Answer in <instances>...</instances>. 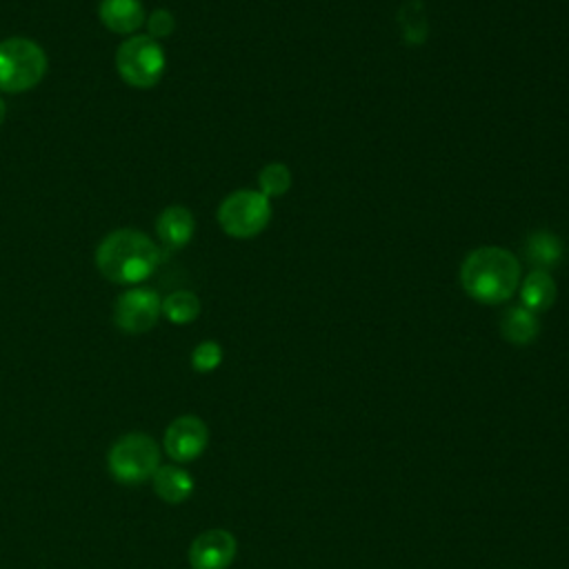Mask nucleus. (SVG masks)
<instances>
[{"label":"nucleus","mask_w":569,"mask_h":569,"mask_svg":"<svg viewBox=\"0 0 569 569\" xmlns=\"http://www.w3.org/2000/svg\"><path fill=\"white\" fill-rule=\"evenodd\" d=\"M160 264L158 244L136 229H116L96 249L98 271L116 284H140Z\"/></svg>","instance_id":"1"},{"label":"nucleus","mask_w":569,"mask_h":569,"mask_svg":"<svg viewBox=\"0 0 569 569\" xmlns=\"http://www.w3.org/2000/svg\"><path fill=\"white\" fill-rule=\"evenodd\" d=\"M460 284L482 305H500L520 287V260L502 247H478L462 260Z\"/></svg>","instance_id":"2"},{"label":"nucleus","mask_w":569,"mask_h":569,"mask_svg":"<svg viewBox=\"0 0 569 569\" xmlns=\"http://www.w3.org/2000/svg\"><path fill=\"white\" fill-rule=\"evenodd\" d=\"M47 73V53L29 38L0 42V91L22 93L33 89Z\"/></svg>","instance_id":"3"},{"label":"nucleus","mask_w":569,"mask_h":569,"mask_svg":"<svg viewBox=\"0 0 569 569\" xmlns=\"http://www.w3.org/2000/svg\"><path fill=\"white\" fill-rule=\"evenodd\" d=\"M107 465L118 482L140 485L160 467V449L147 433H127L111 445Z\"/></svg>","instance_id":"4"},{"label":"nucleus","mask_w":569,"mask_h":569,"mask_svg":"<svg viewBox=\"0 0 569 569\" xmlns=\"http://www.w3.org/2000/svg\"><path fill=\"white\" fill-rule=\"evenodd\" d=\"M271 220V202L256 189H240L229 193L218 207L220 229L238 240L258 236Z\"/></svg>","instance_id":"5"},{"label":"nucleus","mask_w":569,"mask_h":569,"mask_svg":"<svg viewBox=\"0 0 569 569\" xmlns=\"http://www.w3.org/2000/svg\"><path fill=\"white\" fill-rule=\"evenodd\" d=\"M116 69L120 78L136 87L149 89L164 73V51L151 36H131L116 51Z\"/></svg>","instance_id":"6"},{"label":"nucleus","mask_w":569,"mask_h":569,"mask_svg":"<svg viewBox=\"0 0 569 569\" xmlns=\"http://www.w3.org/2000/svg\"><path fill=\"white\" fill-rule=\"evenodd\" d=\"M162 313V300L156 289L133 287L116 298L113 305V322L118 329L127 333H144L149 331Z\"/></svg>","instance_id":"7"},{"label":"nucleus","mask_w":569,"mask_h":569,"mask_svg":"<svg viewBox=\"0 0 569 569\" xmlns=\"http://www.w3.org/2000/svg\"><path fill=\"white\" fill-rule=\"evenodd\" d=\"M209 442L207 425L196 416L176 418L164 431V451L173 462L196 460Z\"/></svg>","instance_id":"8"},{"label":"nucleus","mask_w":569,"mask_h":569,"mask_svg":"<svg viewBox=\"0 0 569 569\" xmlns=\"http://www.w3.org/2000/svg\"><path fill=\"white\" fill-rule=\"evenodd\" d=\"M236 558V538L227 529H209L189 547L191 569H227Z\"/></svg>","instance_id":"9"},{"label":"nucleus","mask_w":569,"mask_h":569,"mask_svg":"<svg viewBox=\"0 0 569 569\" xmlns=\"http://www.w3.org/2000/svg\"><path fill=\"white\" fill-rule=\"evenodd\" d=\"M196 231L193 213L182 204H169L156 220V233L167 249H182Z\"/></svg>","instance_id":"10"},{"label":"nucleus","mask_w":569,"mask_h":569,"mask_svg":"<svg viewBox=\"0 0 569 569\" xmlns=\"http://www.w3.org/2000/svg\"><path fill=\"white\" fill-rule=\"evenodd\" d=\"M98 16L109 31L122 36L136 33L147 20L140 0H100Z\"/></svg>","instance_id":"11"},{"label":"nucleus","mask_w":569,"mask_h":569,"mask_svg":"<svg viewBox=\"0 0 569 569\" xmlns=\"http://www.w3.org/2000/svg\"><path fill=\"white\" fill-rule=\"evenodd\" d=\"M151 482H153V491L158 493V498H162L164 502H171V505L184 502L193 491L191 473L178 465H160L156 469V473L151 476Z\"/></svg>","instance_id":"12"},{"label":"nucleus","mask_w":569,"mask_h":569,"mask_svg":"<svg viewBox=\"0 0 569 569\" xmlns=\"http://www.w3.org/2000/svg\"><path fill=\"white\" fill-rule=\"evenodd\" d=\"M520 302L525 309L533 313L547 311L556 302V282L547 271L533 269L520 282Z\"/></svg>","instance_id":"13"},{"label":"nucleus","mask_w":569,"mask_h":569,"mask_svg":"<svg viewBox=\"0 0 569 569\" xmlns=\"http://www.w3.org/2000/svg\"><path fill=\"white\" fill-rule=\"evenodd\" d=\"M538 331H540V325L536 313L525 309L522 305L507 309L500 318V333L511 345H518V347L529 345L536 340Z\"/></svg>","instance_id":"14"},{"label":"nucleus","mask_w":569,"mask_h":569,"mask_svg":"<svg viewBox=\"0 0 569 569\" xmlns=\"http://www.w3.org/2000/svg\"><path fill=\"white\" fill-rule=\"evenodd\" d=\"M525 258L533 269L547 271L562 258V242L551 231H533L525 242Z\"/></svg>","instance_id":"15"},{"label":"nucleus","mask_w":569,"mask_h":569,"mask_svg":"<svg viewBox=\"0 0 569 569\" xmlns=\"http://www.w3.org/2000/svg\"><path fill=\"white\" fill-rule=\"evenodd\" d=\"M200 313V300L193 291L180 289L162 298V316L173 325H187Z\"/></svg>","instance_id":"16"},{"label":"nucleus","mask_w":569,"mask_h":569,"mask_svg":"<svg viewBox=\"0 0 569 569\" xmlns=\"http://www.w3.org/2000/svg\"><path fill=\"white\" fill-rule=\"evenodd\" d=\"M258 184H260L258 191L264 193L267 198L282 196L291 187V171L284 162H269L258 173Z\"/></svg>","instance_id":"17"},{"label":"nucleus","mask_w":569,"mask_h":569,"mask_svg":"<svg viewBox=\"0 0 569 569\" xmlns=\"http://www.w3.org/2000/svg\"><path fill=\"white\" fill-rule=\"evenodd\" d=\"M222 362V349L218 342L213 340H204L200 342L193 351H191V367L200 373H209L213 371L218 365Z\"/></svg>","instance_id":"18"},{"label":"nucleus","mask_w":569,"mask_h":569,"mask_svg":"<svg viewBox=\"0 0 569 569\" xmlns=\"http://www.w3.org/2000/svg\"><path fill=\"white\" fill-rule=\"evenodd\" d=\"M144 22H147V31H149L147 36H151L153 40L167 38L176 29V18L167 9H156Z\"/></svg>","instance_id":"19"},{"label":"nucleus","mask_w":569,"mask_h":569,"mask_svg":"<svg viewBox=\"0 0 569 569\" xmlns=\"http://www.w3.org/2000/svg\"><path fill=\"white\" fill-rule=\"evenodd\" d=\"M4 116H7V104H4V100L0 98V124L4 122Z\"/></svg>","instance_id":"20"}]
</instances>
